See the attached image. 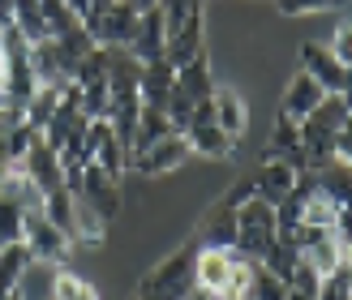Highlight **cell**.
Instances as JSON below:
<instances>
[{
	"label": "cell",
	"mask_w": 352,
	"mask_h": 300,
	"mask_svg": "<svg viewBox=\"0 0 352 300\" xmlns=\"http://www.w3.org/2000/svg\"><path fill=\"white\" fill-rule=\"evenodd\" d=\"M9 108V99H5V82H0V112H5Z\"/></svg>",
	"instance_id": "obj_37"
},
{
	"label": "cell",
	"mask_w": 352,
	"mask_h": 300,
	"mask_svg": "<svg viewBox=\"0 0 352 300\" xmlns=\"http://www.w3.org/2000/svg\"><path fill=\"white\" fill-rule=\"evenodd\" d=\"M202 249H232L236 244V206H228L223 198H219V206L206 215V223H202Z\"/></svg>",
	"instance_id": "obj_17"
},
{
	"label": "cell",
	"mask_w": 352,
	"mask_h": 300,
	"mask_svg": "<svg viewBox=\"0 0 352 300\" xmlns=\"http://www.w3.org/2000/svg\"><path fill=\"white\" fill-rule=\"evenodd\" d=\"M336 219H340V202H331L322 189H314L309 198H301V215H296V223H301V227L336 232Z\"/></svg>",
	"instance_id": "obj_20"
},
{
	"label": "cell",
	"mask_w": 352,
	"mask_h": 300,
	"mask_svg": "<svg viewBox=\"0 0 352 300\" xmlns=\"http://www.w3.org/2000/svg\"><path fill=\"white\" fill-rule=\"evenodd\" d=\"M172 86H176V69H172L168 60H151V65H142V82H138L142 108H160V112H164Z\"/></svg>",
	"instance_id": "obj_16"
},
{
	"label": "cell",
	"mask_w": 352,
	"mask_h": 300,
	"mask_svg": "<svg viewBox=\"0 0 352 300\" xmlns=\"http://www.w3.org/2000/svg\"><path fill=\"white\" fill-rule=\"evenodd\" d=\"M202 56H206V47H202V0H198V5H193V13L168 34V51H164V60H168L172 69H185V65L202 60Z\"/></svg>",
	"instance_id": "obj_8"
},
{
	"label": "cell",
	"mask_w": 352,
	"mask_h": 300,
	"mask_svg": "<svg viewBox=\"0 0 352 300\" xmlns=\"http://www.w3.org/2000/svg\"><path fill=\"white\" fill-rule=\"evenodd\" d=\"M69 185V193H78V198H86L103 219H116L120 215V185H116V176H108V172H99V168H91L86 163L74 181H65Z\"/></svg>",
	"instance_id": "obj_5"
},
{
	"label": "cell",
	"mask_w": 352,
	"mask_h": 300,
	"mask_svg": "<svg viewBox=\"0 0 352 300\" xmlns=\"http://www.w3.org/2000/svg\"><path fill=\"white\" fill-rule=\"evenodd\" d=\"M322 99H327V91H322L318 82H314L309 73H296L288 82V91H284V108H279V116L292 120V125H301L305 116H314V112L322 108Z\"/></svg>",
	"instance_id": "obj_12"
},
{
	"label": "cell",
	"mask_w": 352,
	"mask_h": 300,
	"mask_svg": "<svg viewBox=\"0 0 352 300\" xmlns=\"http://www.w3.org/2000/svg\"><path fill=\"white\" fill-rule=\"evenodd\" d=\"M168 133H176V129L168 125V116H164L160 108H142V112H138V142H133V154L146 150V146H155V142H164Z\"/></svg>",
	"instance_id": "obj_23"
},
{
	"label": "cell",
	"mask_w": 352,
	"mask_h": 300,
	"mask_svg": "<svg viewBox=\"0 0 352 300\" xmlns=\"http://www.w3.org/2000/svg\"><path fill=\"white\" fill-rule=\"evenodd\" d=\"M129 51H133V60H142V65L164 60V51H168V22H164L160 9H151V13L138 17V34H133Z\"/></svg>",
	"instance_id": "obj_13"
},
{
	"label": "cell",
	"mask_w": 352,
	"mask_h": 300,
	"mask_svg": "<svg viewBox=\"0 0 352 300\" xmlns=\"http://www.w3.org/2000/svg\"><path fill=\"white\" fill-rule=\"evenodd\" d=\"M327 47H331V56H336L344 69H352V22H340Z\"/></svg>",
	"instance_id": "obj_29"
},
{
	"label": "cell",
	"mask_w": 352,
	"mask_h": 300,
	"mask_svg": "<svg viewBox=\"0 0 352 300\" xmlns=\"http://www.w3.org/2000/svg\"><path fill=\"white\" fill-rule=\"evenodd\" d=\"M30 249L26 240H13V244H0V292H22L26 284V270H30Z\"/></svg>",
	"instance_id": "obj_18"
},
{
	"label": "cell",
	"mask_w": 352,
	"mask_h": 300,
	"mask_svg": "<svg viewBox=\"0 0 352 300\" xmlns=\"http://www.w3.org/2000/svg\"><path fill=\"white\" fill-rule=\"evenodd\" d=\"M125 5H129L138 17H142V13H151V9H160V0H125Z\"/></svg>",
	"instance_id": "obj_35"
},
{
	"label": "cell",
	"mask_w": 352,
	"mask_h": 300,
	"mask_svg": "<svg viewBox=\"0 0 352 300\" xmlns=\"http://www.w3.org/2000/svg\"><path fill=\"white\" fill-rule=\"evenodd\" d=\"M13 26L30 39V47L52 39V34H47V17H43V0H13Z\"/></svg>",
	"instance_id": "obj_22"
},
{
	"label": "cell",
	"mask_w": 352,
	"mask_h": 300,
	"mask_svg": "<svg viewBox=\"0 0 352 300\" xmlns=\"http://www.w3.org/2000/svg\"><path fill=\"white\" fill-rule=\"evenodd\" d=\"M279 240V219H275V206L262 202V198H250L236 206V249L245 257L262 262L267 249Z\"/></svg>",
	"instance_id": "obj_3"
},
{
	"label": "cell",
	"mask_w": 352,
	"mask_h": 300,
	"mask_svg": "<svg viewBox=\"0 0 352 300\" xmlns=\"http://www.w3.org/2000/svg\"><path fill=\"white\" fill-rule=\"evenodd\" d=\"M198 249H202V244L189 240L168 262H160V266L142 279L138 300H185L193 288H198V284H193V275H198Z\"/></svg>",
	"instance_id": "obj_2"
},
{
	"label": "cell",
	"mask_w": 352,
	"mask_h": 300,
	"mask_svg": "<svg viewBox=\"0 0 352 300\" xmlns=\"http://www.w3.org/2000/svg\"><path fill=\"white\" fill-rule=\"evenodd\" d=\"M82 159H86L91 168L108 172V176H120V172L129 168V159H125V150H120V142H116V133H112L108 120H91V125H86Z\"/></svg>",
	"instance_id": "obj_7"
},
{
	"label": "cell",
	"mask_w": 352,
	"mask_h": 300,
	"mask_svg": "<svg viewBox=\"0 0 352 300\" xmlns=\"http://www.w3.org/2000/svg\"><path fill=\"white\" fill-rule=\"evenodd\" d=\"M210 116H215V125L232 137V142H241L245 129H250V108H245V99L236 91H223V86H215V95H210Z\"/></svg>",
	"instance_id": "obj_14"
},
{
	"label": "cell",
	"mask_w": 352,
	"mask_h": 300,
	"mask_svg": "<svg viewBox=\"0 0 352 300\" xmlns=\"http://www.w3.org/2000/svg\"><path fill=\"white\" fill-rule=\"evenodd\" d=\"M185 142H189V154H202V159H232L236 154V142L215 125V116H210V103H202V108L193 112L189 129H185Z\"/></svg>",
	"instance_id": "obj_6"
},
{
	"label": "cell",
	"mask_w": 352,
	"mask_h": 300,
	"mask_svg": "<svg viewBox=\"0 0 352 300\" xmlns=\"http://www.w3.org/2000/svg\"><path fill=\"white\" fill-rule=\"evenodd\" d=\"M296 181H301V168L284 163V159H271V163H262V172L254 176V198H262V202L279 206L284 198H292Z\"/></svg>",
	"instance_id": "obj_11"
},
{
	"label": "cell",
	"mask_w": 352,
	"mask_h": 300,
	"mask_svg": "<svg viewBox=\"0 0 352 300\" xmlns=\"http://www.w3.org/2000/svg\"><path fill=\"white\" fill-rule=\"evenodd\" d=\"M254 270H258V262L245 257L236 244L232 249H198V275H193V284L210 300H250Z\"/></svg>",
	"instance_id": "obj_1"
},
{
	"label": "cell",
	"mask_w": 352,
	"mask_h": 300,
	"mask_svg": "<svg viewBox=\"0 0 352 300\" xmlns=\"http://www.w3.org/2000/svg\"><path fill=\"white\" fill-rule=\"evenodd\" d=\"M0 78H5V51H0Z\"/></svg>",
	"instance_id": "obj_38"
},
{
	"label": "cell",
	"mask_w": 352,
	"mask_h": 300,
	"mask_svg": "<svg viewBox=\"0 0 352 300\" xmlns=\"http://www.w3.org/2000/svg\"><path fill=\"white\" fill-rule=\"evenodd\" d=\"M56 108H60V86H39V91L30 95V103H26V120L34 129H43L52 116H56Z\"/></svg>",
	"instance_id": "obj_26"
},
{
	"label": "cell",
	"mask_w": 352,
	"mask_h": 300,
	"mask_svg": "<svg viewBox=\"0 0 352 300\" xmlns=\"http://www.w3.org/2000/svg\"><path fill=\"white\" fill-rule=\"evenodd\" d=\"M103 236H108V219H103L86 198H78V193H74V240H82V244H99Z\"/></svg>",
	"instance_id": "obj_21"
},
{
	"label": "cell",
	"mask_w": 352,
	"mask_h": 300,
	"mask_svg": "<svg viewBox=\"0 0 352 300\" xmlns=\"http://www.w3.org/2000/svg\"><path fill=\"white\" fill-rule=\"evenodd\" d=\"M129 300H138V296H129Z\"/></svg>",
	"instance_id": "obj_39"
},
{
	"label": "cell",
	"mask_w": 352,
	"mask_h": 300,
	"mask_svg": "<svg viewBox=\"0 0 352 300\" xmlns=\"http://www.w3.org/2000/svg\"><path fill=\"white\" fill-rule=\"evenodd\" d=\"M47 300H52V296H47Z\"/></svg>",
	"instance_id": "obj_40"
},
{
	"label": "cell",
	"mask_w": 352,
	"mask_h": 300,
	"mask_svg": "<svg viewBox=\"0 0 352 300\" xmlns=\"http://www.w3.org/2000/svg\"><path fill=\"white\" fill-rule=\"evenodd\" d=\"M43 215L60 227V232H69L74 236V193H69V185H60V189H52V193H43Z\"/></svg>",
	"instance_id": "obj_24"
},
{
	"label": "cell",
	"mask_w": 352,
	"mask_h": 300,
	"mask_svg": "<svg viewBox=\"0 0 352 300\" xmlns=\"http://www.w3.org/2000/svg\"><path fill=\"white\" fill-rule=\"evenodd\" d=\"M176 91H181L185 99H193L198 108H202V103H210V95H215V82H210L206 56L193 60V65H185V69H176Z\"/></svg>",
	"instance_id": "obj_19"
},
{
	"label": "cell",
	"mask_w": 352,
	"mask_h": 300,
	"mask_svg": "<svg viewBox=\"0 0 352 300\" xmlns=\"http://www.w3.org/2000/svg\"><path fill=\"white\" fill-rule=\"evenodd\" d=\"M22 240H26L30 257H34V262H47V266H65L69 253H74V236L60 232V227L52 223L43 210L26 215V232H22Z\"/></svg>",
	"instance_id": "obj_4"
},
{
	"label": "cell",
	"mask_w": 352,
	"mask_h": 300,
	"mask_svg": "<svg viewBox=\"0 0 352 300\" xmlns=\"http://www.w3.org/2000/svg\"><path fill=\"white\" fill-rule=\"evenodd\" d=\"M22 232H26V210L9 198H0V244L22 240Z\"/></svg>",
	"instance_id": "obj_27"
},
{
	"label": "cell",
	"mask_w": 352,
	"mask_h": 300,
	"mask_svg": "<svg viewBox=\"0 0 352 300\" xmlns=\"http://www.w3.org/2000/svg\"><path fill=\"white\" fill-rule=\"evenodd\" d=\"M189 159V142H185V133H168L164 142H155V146H146V150H138L133 154V172H142V176H164V172H172V168H181Z\"/></svg>",
	"instance_id": "obj_9"
},
{
	"label": "cell",
	"mask_w": 352,
	"mask_h": 300,
	"mask_svg": "<svg viewBox=\"0 0 352 300\" xmlns=\"http://www.w3.org/2000/svg\"><path fill=\"white\" fill-rule=\"evenodd\" d=\"M340 0H279V9H284L288 17H305V13H327L336 9Z\"/></svg>",
	"instance_id": "obj_32"
},
{
	"label": "cell",
	"mask_w": 352,
	"mask_h": 300,
	"mask_svg": "<svg viewBox=\"0 0 352 300\" xmlns=\"http://www.w3.org/2000/svg\"><path fill=\"white\" fill-rule=\"evenodd\" d=\"M318 300H352V292H348V266H340L331 279H322Z\"/></svg>",
	"instance_id": "obj_30"
},
{
	"label": "cell",
	"mask_w": 352,
	"mask_h": 300,
	"mask_svg": "<svg viewBox=\"0 0 352 300\" xmlns=\"http://www.w3.org/2000/svg\"><path fill=\"white\" fill-rule=\"evenodd\" d=\"M301 60H305L301 73H309L327 95H344V86H348V69H344L336 56H331V47H322V43H305V47H301Z\"/></svg>",
	"instance_id": "obj_10"
},
{
	"label": "cell",
	"mask_w": 352,
	"mask_h": 300,
	"mask_svg": "<svg viewBox=\"0 0 352 300\" xmlns=\"http://www.w3.org/2000/svg\"><path fill=\"white\" fill-rule=\"evenodd\" d=\"M52 300H103L95 284H86V279H78L74 270H56V279H52Z\"/></svg>",
	"instance_id": "obj_25"
},
{
	"label": "cell",
	"mask_w": 352,
	"mask_h": 300,
	"mask_svg": "<svg viewBox=\"0 0 352 300\" xmlns=\"http://www.w3.org/2000/svg\"><path fill=\"white\" fill-rule=\"evenodd\" d=\"M193 5H198V0H160V13H164V22H168V34L193 13Z\"/></svg>",
	"instance_id": "obj_31"
},
{
	"label": "cell",
	"mask_w": 352,
	"mask_h": 300,
	"mask_svg": "<svg viewBox=\"0 0 352 300\" xmlns=\"http://www.w3.org/2000/svg\"><path fill=\"white\" fill-rule=\"evenodd\" d=\"M336 240L352 253V206H340V219H336Z\"/></svg>",
	"instance_id": "obj_34"
},
{
	"label": "cell",
	"mask_w": 352,
	"mask_h": 300,
	"mask_svg": "<svg viewBox=\"0 0 352 300\" xmlns=\"http://www.w3.org/2000/svg\"><path fill=\"white\" fill-rule=\"evenodd\" d=\"M331 163H348L352 168V116L344 120V129L336 133V159Z\"/></svg>",
	"instance_id": "obj_33"
},
{
	"label": "cell",
	"mask_w": 352,
	"mask_h": 300,
	"mask_svg": "<svg viewBox=\"0 0 352 300\" xmlns=\"http://www.w3.org/2000/svg\"><path fill=\"white\" fill-rule=\"evenodd\" d=\"M344 103H348V112H352V69H348V86H344Z\"/></svg>",
	"instance_id": "obj_36"
},
{
	"label": "cell",
	"mask_w": 352,
	"mask_h": 300,
	"mask_svg": "<svg viewBox=\"0 0 352 300\" xmlns=\"http://www.w3.org/2000/svg\"><path fill=\"white\" fill-rule=\"evenodd\" d=\"M250 300H288V284L275 279L271 270H254V288H250Z\"/></svg>",
	"instance_id": "obj_28"
},
{
	"label": "cell",
	"mask_w": 352,
	"mask_h": 300,
	"mask_svg": "<svg viewBox=\"0 0 352 300\" xmlns=\"http://www.w3.org/2000/svg\"><path fill=\"white\" fill-rule=\"evenodd\" d=\"M22 172L30 176L34 185H39V193H52V189H60L65 185V168H60V154L43 146V137L30 146V154L22 159Z\"/></svg>",
	"instance_id": "obj_15"
}]
</instances>
